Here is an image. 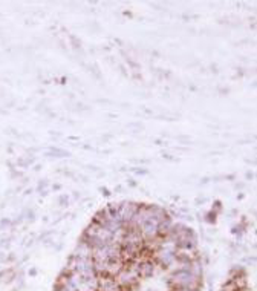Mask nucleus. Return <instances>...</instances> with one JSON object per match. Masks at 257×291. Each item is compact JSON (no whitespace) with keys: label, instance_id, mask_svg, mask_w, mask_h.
Returning a JSON list of instances; mask_svg holds the SVG:
<instances>
[]
</instances>
